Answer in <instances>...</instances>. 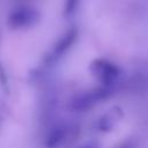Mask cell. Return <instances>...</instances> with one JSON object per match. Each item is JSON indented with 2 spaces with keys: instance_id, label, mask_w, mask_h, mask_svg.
<instances>
[{
  "instance_id": "1",
  "label": "cell",
  "mask_w": 148,
  "mask_h": 148,
  "mask_svg": "<svg viewBox=\"0 0 148 148\" xmlns=\"http://www.w3.org/2000/svg\"><path fill=\"white\" fill-rule=\"evenodd\" d=\"M112 95V87H98L82 91L73 97L71 101V109L77 112H86L91 110L98 103L108 99Z\"/></svg>"
},
{
  "instance_id": "2",
  "label": "cell",
  "mask_w": 148,
  "mask_h": 148,
  "mask_svg": "<svg viewBox=\"0 0 148 148\" xmlns=\"http://www.w3.org/2000/svg\"><path fill=\"white\" fill-rule=\"evenodd\" d=\"M79 127L68 123H60L50 128L45 138L46 148H60L66 145L72 138H75Z\"/></svg>"
},
{
  "instance_id": "3",
  "label": "cell",
  "mask_w": 148,
  "mask_h": 148,
  "mask_svg": "<svg viewBox=\"0 0 148 148\" xmlns=\"http://www.w3.org/2000/svg\"><path fill=\"white\" fill-rule=\"evenodd\" d=\"M91 74L106 87H112L120 76V68L105 59H96L90 65Z\"/></svg>"
},
{
  "instance_id": "4",
  "label": "cell",
  "mask_w": 148,
  "mask_h": 148,
  "mask_svg": "<svg viewBox=\"0 0 148 148\" xmlns=\"http://www.w3.org/2000/svg\"><path fill=\"white\" fill-rule=\"evenodd\" d=\"M38 13L30 7H20L13 10L8 17V24L13 29H23L34 25L38 21Z\"/></svg>"
},
{
  "instance_id": "5",
  "label": "cell",
  "mask_w": 148,
  "mask_h": 148,
  "mask_svg": "<svg viewBox=\"0 0 148 148\" xmlns=\"http://www.w3.org/2000/svg\"><path fill=\"white\" fill-rule=\"evenodd\" d=\"M76 37H77V30L75 28L67 30L61 36V38L53 45L52 50L49 52V54L45 58V62L46 64H53V62L58 61L71 49V46L75 43Z\"/></svg>"
},
{
  "instance_id": "6",
  "label": "cell",
  "mask_w": 148,
  "mask_h": 148,
  "mask_svg": "<svg viewBox=\"0 0 148 148\" xmlns=\"http://www.w3.org/2000/svg\"><path fill=\"white\" fill-rule=\"evenodd\" d=\"M123 117V112L118 106H114L110 109L106 113H104L97 121H96V127L101 132H109L112 131L113 127L117 125V123Z\"/></svg>"
},
{
  "instance_id": "7",
  "label": "cell",
  "mask_w": 148,
  "mask_h": 148,
  "mask_svg": "<svg viewBox=\"0 0 148 148\" xmlns=\"http://www.w3.org/2000/svg\"><path fill=\"white\" fill-rule=\"evenodd\" d=\"M79 3H80V0H65V2H64V14H65V16L72 15L76 10Z\"/></svg>"
},
{
  "instance_id": "8",
  "label": "cell",
  "mask_w": 148,
  "mask_h": 148,
  "mask_svg": "<svg viewBox=\"0 0 148 148\" xmlns=\"http://www.w3.org/2000/svg\"><path fill=\"white\" fill-rule=\"evenodd\" d=\"M79 148H101V146H99V143L96 142V141H88V142L81 145Z\"/></svg>"
}]
</instances>
